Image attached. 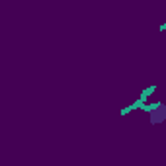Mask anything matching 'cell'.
I'll return each mask as SVG.
<instances>
[{"label":"cell","instance_id":"cell-1","mask_svg":"<svg viewBox=\"0 0 166 166\" xmlns=\"http://www.w3.org/2000/svg\"><path fill=\"white\" fill-rule=\"evenodd\" d=\"M149 113H150V123H153V125L162 123V121L166 119V110H164V104L162 102H156V106Z\"/></svg>","mask_w":166,"mask_h":166}]
</instances>
